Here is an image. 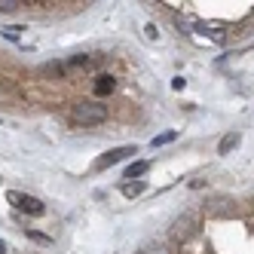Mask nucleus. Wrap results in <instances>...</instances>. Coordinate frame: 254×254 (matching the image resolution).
Listing matches in <instances>:
<instances>
[{"label": "nucleus", "instance_id": "obj_12", "mask_svg": "<svg viewBox=\"0 0 254 254\" xmlns=\"http://www.w3.org/2000/svg\"><path fill=\"white\" fill-rule=\"evenodd\" d=\"M141 254H172L166 245H156V248H147V251H141Z\"/></svg>", "mask_w": 254, "mask_h": 254}, {"label": "nucleus", "instance_id": "obj_9", "mask_svg": "<svg viewBox=\"0 0 254 254\" xmlns=\"http://www.w3.org/2000/svg\"><path fill=\"white\" fill-rule=\"evenodd\" d=\"M22 31H25V25H6V28H0V34H3V37H9V40H19Z\"/></svg>", "mask_w": 254, "mask_h": 254}, {"label": "nucleus", "instance_id": "obj_13", "mask_svg": "<svg viewBox=\"0 0 254 254\" xmlns=\"http://www.w3.org/2000/svg\"><path fill=\"white\" fill-rule=\"evenodd\" d=\"M144 31H147V40H159V31H156V25H147Z\"/></svg>", "mask_w": 254, "mask_h": 254}, {"label": "nucleus", "instance_id": "obj_7", "mask_svg": "<svg viewBox=\"0 0 254 254\" xmlns=\"http://www.w3.org/2000/svg\"><path fill=\"white\" fill-rule=\"evenodd\" d=\"M120 193H123L126 199H132V196H141V193H144V181H126V184L120 187Z\"/></svg>", "mask_w": 254, "mask_h": 254}, {"label": "nucleus", "instance_id": "obj_4", "mask_svg": "<svg viewBox=\"0 0 254 254\" xmlns=\"http://www.w3.org/2000/svg\"><path fill=\"white\" fill-rule=\"evenodd\" d=\"M193 230H196V217L193 214H181L178 221H175V227H172V239L184 242V239H190V236H193Z\"/></svg>", "mask_w": 254, "mask_h": 254}, {"label": "nucleus", "instance_id": "obj_15", "mask_svg": "<svg viewBox=\"0 0 254 254\" xmlns=\"http://www.w3.org/2000/svg\"><path fill=\"white\" fill-rule=\"evenodd\" d=\"M0 254H6V242L3 239H0Z\"/></svg>", "mask_w": 254, "mask_h": 254}, {"label": "nucleus", "instance_id": "obj_10", "mask_svg": "<svg viewBox=\"0 0 254 254\" xmlns=\"http://www.w3.org/2000/svg\"><path fill=\"white\" fill-rule=\"evenodd\" d=\"M22 9V0H0V12H15Z\"/></svg>", "mask_w": 254, "mask_h": 254}, {"label": "nucleus", "instance_id": "obj_3", "mask_svg": "<svg viewBox=\"0 0 254 254\" xmlns=\"http://www.w3.org/2000/svg\"><path fill=\"white\" fill-rule=\"evenodd\" d=\"M132 153H138L132 144H126V147H114V150H107L104 156H98V159H95V169H111V166H117V162L129 159Z\"/></svg>", "mask_w": 254, "mask_h": 254}, {"label": "nucleus", "instance_id": "obj_8", "mask_svg": "<svg viewBox=\"0 0 254 254\" xmlns=\"http://www.w3.org/2000/svg\"><path fill=\"white\" fill-rule=\"evenodd\" d=\"M147 169H150V162L138 159V162H132V166L126 169V178H141V175H147Z\"/></svg>", "mask_w": 254, "mask_h": 254}, {"label": "nucleus", "instance_id": "obj_2", "mask_svg": "<svg viewBox=\"0 0 254 254\" xmlns=\"http://www.w3.org/2000/svg\"><path fill=\"white\" fill-rule=\"evenodd\" d=\"M6 202H9L12 208H19L22 214H34V217L46 211V205L40 202L37 196H28V193H19V190H9V193H6Z\"/></svg>", "mask_w": 254, "mask_h": 254}, {"label": "nucleus", "instance_id": "obj_6", "mask_svg": "<svg viewBox=\"0 0 254 254\" xmlns=\"http://www.w3.org/2000/svg\"><path fill=\"white\" fill-rule=\"evenodd\" d=\"M239 132H233V135H224L221 138V144H217V153H230V150H236V147H239Z\"/></svg>", "mask_w": 254, "mask_h": 254}, {"label": "nucleus", "instance_id": "obj_14", "mask_svg": "<svg viewBox=\"0 0 254 254\" xmlns=\"http://www.w3.org/2000/svg\"><path fill=\"white\" fill-rule=\"evenodd\" d=\"M184 86H187V80H181V77H175V80H172V89H178V92H181Z\"/></svg>", "mask_w": 254, "mask_h": 254}, {"label": "nucleus", "instance_id": "obj_11", "mask_svg": "<svg viewBox=\"0 0 254 254\" xmlns=\"http://www.w3.org/2000/svg\"><path fill=\"white\" fill-rule=\"evenodd\" d=\"M175 138H178V132H162V135L153 138V147H162V144H169V141H175Z\"/></svg>", "mask_w": 254, "mask_h": 254}, {"label": "nucleus", "instance_id": "obj_1", "mask_svg": "<svg viewBox=\"0 0 254 254\" xmlns=\"http://www.w3.org/2000/svg\"><path fill=\"white\" fill-rule=\"evenodd\" d=\"M70 117H74V123H83V126H98L107 120V107L98 101H77L70 107Z\"/></svg>", "mask_w": 254, "mask_h": 254}, {"label": "nucleus", "instance_id": "obj_5", "mask_svg": "<svg viewBox=\"0 0 254 254\" xmlns=\"http://www.w3.org/2000/svg\"><path fill=\"white\" fill-rule=\"evenodd\" d=\"M117 89V80L111 77V74H101V77H95V83H92V92L98 95V98H104V95H111Z\"/></svg>", "mask_w": 254, "mask_h": 254}]
</instances>
